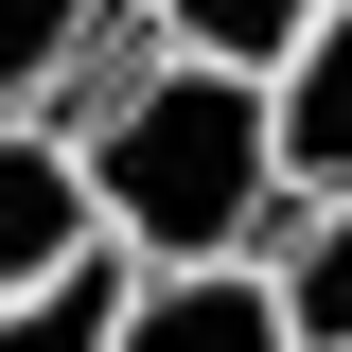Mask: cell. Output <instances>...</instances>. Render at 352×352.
<instances>
[{
    "label": "cell",
    "instance_id": "8",
    "mask_svg": "<svg viewBox=\"0 0 352 352\" xmlns=\"http://www.w3.org/2000/svg\"><path fill=\"white\" fill-rule=\"evenodd\" d=\"M124 300H141V264H71L53 300H0V352H124Z\"/></svg>",
    "mask_w": 352,
    "mask_h": 352
},
{
    "label": "cell",
    "instance_id": "7",
    "mask_svg": "<svg viewBox=\"0 0 352 352\" xmlns=\"http://www.w3.org/2000/svg\"><path fill=\"white\" fill-rule=\"evenodd\" d=\"M124 0H0V124H53V88H71V53Z\"/></svg>",
    "mask_w": 352,
    "mask_h": 352
},
{
    "label": "cell",
    "instance_id": "5",
    "mask_svg": "<svg viewBox=\"0 0 352 352\" xmlns=\"http://www.w3.org/2000/svg\"><path fill=\"white\" fill-rule=\"evenodd\" d=\"M141 18H159V53H176V71H229V88H282V71H300V36L335 18V0H141Z\"/></svg>",
    "mask_w": 352,
    "mask_h": 352
},
{
    "label": "cell",
    "instance_id": "3",
    "mask_svg": "<svg viewBox=\"0 0 352 352\" xmlns=\"http://www.w3.org/2000/svg\"><path fill=\"white\" fill-rule=\"evenodd\" d=\"M124 352H300V335H282V282L264 264H176V282L124 300Z\"/></svg>",
    "mask_w": 352,
    "mask_h": 352
},
{
    "label": "cell",
    "instance_id": "1",
    "mask_svg": "<svg viewBox=\"0 0 352 352\" xmlns=\"http://www.w3.org/2000/svg\"><path fill=\"white\" fill-rule=\"evenodd\" d=\"M71 159H88V212H106V247H124L141 282H176V264H264L282 212H300L264 88H229V71L124 88L106 124H71Z\"/></svg>",
    "mask_w": 352,
    "mask_h": 352
},
{
    "label": "cell",
    "instance_id": "6",
    "mask_svg": "<svg viewBox=\"0 0 352 352\" xmlns=\"http://www.w3.org/2000/svg\"><path fill=\"white\" fill-rule=\"evenodd\" d=\"M264 282H282V335H300V352H352V194H317V212H282V247H264Z\"/></svg>",
    "mask_w": 352,
    "mask_h": 352
},
{
    "label": "cell",
    "instance_id": "2",
    "mask_svg": "<svg viewBox=\"0 0 352 352\" xmlns=\"http://www.w3.org/2000/svg\"><path fill=\"white\" fill-rule=\"evenodd\" d=\"M71 264H106V212H88V159L53 124H0V300H53Z\"/></svg>",
    "mask_w": 352,
    "mask_h": 352
},
{
    "label": "cell",
    "instance_id": "4",
    "mask_svg": "<svg viewBox=\"0 0 352 352\" xmlns=\"http://www.w3.org/2000/svg\"><path fill=\"white\" fill-rule=\"evenodd\" d=\"M264 124H282V194H300V212H317V194H352V0L300 36V71L264 88Z\"/></svg>",
    "mask_w": 352,
    "mask_h": 352
}]
</instances>
